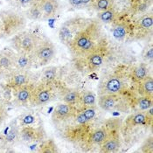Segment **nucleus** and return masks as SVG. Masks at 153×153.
I'll use <instances>...</instances> for the list:
<instances>
[{
    "mask_svg": "<svg viewBox=\"0 0 153 153\" xmlns=\"http://www.w3.org/2000/svg\"><path fill=\"white\" fill-rule=\"evenodd\" d=\"M23 14L26 18V19H29L32 21L42 20L41 0H38L32 5H30L26 10L24 11Z\"/></svg>",
    "mask_w": 153,
    "mask_h": 153,
    "instance_id": "23",
    "label": "nucleus"
},
{
    "mask_svg": "<svg viewBox=\"0 0 153 153\" xmlns=\"http://www.w3.org/2000/svg\"><path fill=\"white\" fill-rule=\"evenodd\" d=\"M108 134H109L108 130L103 126V127L97 128V129H94V130L89 131L86 139H87L88 143H89L93 145L100 146L106 140Z\"/></svg>",
    "mask_w": 153,
    "mask_h": 153,
    "instance_id": "22",
    "label": "nucleus"
},
{
    "mask_svg": "<svg viewBox=\"0 0 153 153\" xmlns=\"http://www.w3.org/2000/svg\"><path fill=\"white\" fill-rule=\"evenodd\" d=\"M40 40L41 38L35 32L23 30L12 36L11 44L16 53H33Z\"/></svg>",
    "mask_w": 153,
    "mask_h": 153,
    "instance_id": "5",
    "label": "nucleus"
},
{
    "mask_svg": "<svg viewBox=\"0 0 153 153\" xmlns=\"http://www.w3.org/2000/svg\"><path fill=\"white\" fill-rule=\"evenodd\" d=\"M149 75V68L145 63H141L135 67L130 73V78L136 84L142 82Z\"/></svg>",
    "mask_w": 153,
    "mask_h": 153,
    "instance_id": "24",
    "label": "nucleus"
},
{
    "mask_svg": "<svg viewBox=\"0 0 153 153\" xmlns=\"http://www.w3.org/2000/svg\"><path fill=\"white\" fill-rule=\"evenodd\" d=\"M68 3L75 9H84L91 7L92 0H68Z\"/></svg>",
    "mask_w": 153,
    "mask_h": 153,
    "instance_id": "35",
    "label": "nucleus"
},
{
    "mask_svg": "<svg viewBox=\"0 0 153 153\" xmlns=\"http://www.w3.org/2000/svg\"><path fill=\"white\" fill-rule=\"evenodd\" d=\"M121 143L117 131H110L106 140L100 145V152H117L120 149Z\"/></svg>",
    "mask_w": 153,
    "mask_h": 153,
    "instance_id": "20",
    "label": "nucleus"
},
{
    "mask_svg": "<svg viewBox=\"0 0 153 153\" xmlns=\"http://www.w3.org/2000/svg\"><path fill=\"white\" fill-rule=\"evenodd\" d=\"M111 24H113V36L117 40L123 41L128 39L129 38H134V27L135 21H130L129 19H125L123 16L117 18Z\"/></svg>",
    "mask_w": 153,
    "mask_h": 153,
    "instance_id": "9",
    "label": "nucleus"
},
{
    "mask_svg": "<svg viewBox=\"0 0 153 153\" xmlns=\"http://www.w3.org/2000/svg\"><path fill=\"white\" fill-rule=\"evenodd\" d=\"M47 138V134L43 126L28 125L20 127L19 142L25 143H39Z\"/></svg>",
    "mask_w": 153,
    "mask_h": 153,
    "instance_id": "11",
    "label": "nucleus"
},
{
    "mask_svg": "<svg viewBox=\"0 0 153 153\" xmlns=\"http://www.w3.org/2000/svg\"><path fill=\"white\" fill-rule=\"evenodd\" d=\"M16 52L10 49L0 51V77L6 76L14 69V58Z\"/></svg>",
    "mask_w": 153,
    "mask_h": 153,
    "instance_id": "18",
    "label": "nucleus"
},
{
    "mask_svg": "<svg viewBox=\"0 0 153 153\" xmlns=\"http://www.w3.org/2000/svg\"><path fill=\"white\" fill-rule=\"evenodd\" d=\"M95 104H96V97L93 92L88 91V90L80 91L79 107L95 106Z\"/></svg>",
    "mask_w": 153,
    "mask_h": 153,
    "instance_id": "27",
    "label": "nucleus"
},
{
    "mask_svg": "<svg viewBox=\"0 0 153 153\" xmlns=\"http://www.w3.org/2000/svg\"><path fill=\"white\" fill-rule=\"evenodd\" d=\"M121 126H122L121 121H118L117 119H109L104 124V127L108 130V132L118 131V129H120Z\"/></svg>",
    "mask_w": 153,
    "mask_h": 153,
    "instance_id": "36",
    "label": "nucleus"
},
{
    "mask_svg": "<svg viewBox=\"0 0 153 153\" xmlns=\"http://www.w3.org/2000/svg\"><path fill=\"white\" fill-rule=\"evenodd\" d=\"M5 79V86L12 90L24 86L28 83L34 82H33V75L31 71L19 70V69H13L6 76Z\"/></svg>",
    "mask_w": 153,
    "mask_h": 153,
    "instance_id": "10",
    "label": "nucleus"
},
{
    "mask_svg": "<svg viewBox=\"0 0 153 153\" xmlns=\"http://www.w3.org/2000/svg\"><path fill=\"white\" fill-rule=\"evenodd\" d=\"M152 14H145L135 21L134 38L136 39H145L152 33Z\"/></svg>",
    "mask_w": 153,
    "mask_h": 153,
    "instance_id": "12",
    "label": "nucleus"
},
{
    "mask_svg": "<svg viewBox=\"0 0 153 153\" xmlns=\"http://www.w3.org/2000/svg\"><path fill=\"white\" fill-rule=\"evenodd\" d=\"M142 58L144 60V62H152L153 58V46L151 43L150 45H147L142 53Z\"/></svg>",
    "mask_w": 153,
    "mask_h": 153,
    "instance_id": "37",
    "label": "nucleus"
},
{
    "mask_svg": "<svg viewBox=\"0 0 153 153\" xmlns=\"http://www.w3.org/2000/svg\"><path fill=\"white\" fill-rule=\"evenodd\" d=\"M103 36L101 22L98 19H91L68 47L73 58H79L88 53L98 45Z\"/></svg>",
    "mask_w": 153,
    "mask_h": 153,
    "instance_id": "1",
    "label": "nucleus"
},
{
    "mask_svg": "<svg viewBox=\"0 0 153 153\" xmlns=\"http://www.w3.org/2000/svg\"><path fill=\"white\" fill-rule=\"evenodd\" d=\"M124 87V80L123 75L114 72L105 75L98 87L99 95L106 94H120L122 93Z\"/></svg>",
    "mask_w": 153,
    "mask_h": 153,
    "instance_id": "7",
    "label": "nucleus"
},
{
    "mask_svg": "<svg viewBox=\"0 0 153 153\" xmlns=\"http://www.w3.org/2000/svg\"><path fill=\"white\" fill-rule=\"evenodd\" d=\"M59 4L58 0H41L42 20L53 18L58 12Z\"/></svg>",
    "mask_w": 153,
    "mask_h": 153,
    "instance_id": "21",
    "label": "nucleus"
},
{
    "mask_svg": "<svg viewBox=\"0 0 153 153\" xmlns=\"http://www.w3.org/2000/svg\"><path fill=\"white\" fill-rule=\"evenodd\" d=\"M76 110V107L67 104L62 102L53 109L52 114V121L56 126H59L73 117L75 115Z\"/></svg>",
    "mask_w": 153,
    "mask_h": 153,
    "instance_id": "15",
    "label": "nucleus"
},
{
    "mask_svg": "<svg viewBox=\"0 0 153 153\" xmlns=\"http://www.w3.org/2000/svg\"><path fill=\"white\" fill-rule=\"evenodd\" d=\"M56 54L54 44L47 38L41 39L33 52V55L38 67L48 65Z\"/></svg>",
    "mask_w": 153,
    "mask_h": 153,
    "instance_id": "8",
    "label": "nucleus"
},
{
    "mask_svg": "<svg viewBox=\"0 0 153 153\" xmlns=\"http://www.w3.org/2000/svg\"><path fill=\"white\" fill-rule=\"evenodd\" d=\"M138 93L141 96H148L153 98V79L152 76L148 75L142 82L137 83Z\"/></svg>",
    "mask_w": 153,
    "mask_h": 153,
    "instance_id": "26",
    "label": "nucleus"
},
{
    "mask_svg": "<svg viewBox=\"0 0 153 153\" xmlns=\"http://www.w3.org/2000/svg\"><path fill=\"white\" fill-rule=\"evenodd\" d=\"M37 148L36 152L39 153H56L59 152L55 142L53 139H45L39 143Z\"/></svg>",
    "mask_w": 153,
    "mask_h": 153,
    "instance_id": "28",
    "label": "nucleus"
},
{
    "mask_svg": "<svg viewBox=\"0 0 153 153\" xmlns=\"http://www.w3.org/2000/svg\"><path fill=\"white\" fill-rule=\"evenodd\" d=\"M61 100L67 104L78 108L80 102V91L75 89H66L61 91Z\"/></svg>",
    "mask_w": 153,
    "mask_h": 153,
    "instance_id": "25",
    "label": "nucleus"
},
{
    "mask_svg": "<svg viewBox=\"0 0 153 153\" xmlns=\"http://www.w3.org/2000/svg\"><path fill=\"white\" fill-rule=\"evenodd\" d=\"M109 43L105 35L96 47L82 57L75 58L74 62L77 68L87 73L98 70L104 63L109 53Z\"/></svg>",
    "mask_w": 153,
    "mask_h": 153,
    "instance_id": "2",
    "label": "nucleus"
},
{
    "mask_svg": "<svg viewBox=\"0 0 153 153\" xmlns=\"http://www.w3.org/2000/svg\"><path fill=\"white\" fill-rule=\"evenodd\" d=\"M56 82H49L40 80L33 88L31 106L39 107L49 103L55 95Z\"/></svg>",
    "mask_w": 153,
    "mask_h": 153,
    "instance_id": "6",
    "label": "nucleus"
},
{
    "mask_svg": "<svg viewBox=\"0 0 153 153\" xmlns=\"http://www.w3.org/2000/svg\"><path fill=\"white\" fill-rule=\"evenodd\" d=\"M27 19L23 13L14 10L0 12V39H6L16 35L25 30Z\"/></svg>",
    "mask_w": 153,
    "mask_h": 153,
    "instance_id": "3",
    "label": "nucleus"
},
{
    "mask_svg": "<svg viewBox=\"0 0 153 153\" xmlns=\"http://www.w3.org/2000/svg\"><path fill=\"white\" fill-rule=\"evenodd\" d=\"M34 85V82L28 83L13 89V103L18 107L31 106Z\"/></svg>",
    "mask_w": 153,
    "mask_h": 153,
    "instance_id": "13",
    "label": "nucleus"
},
{
    "mask_svg": "<svg viewBox=\"0 0 153 153\" xmlns=\"http://www.w3.org/2000/svg\"><path fill=\"white\" fill-rule=\"evenodd\" d=\"M136 106L137 108L138 111H146V110L152 108L153 106L152 97L140 95V97L137 98V100L136 102Z\"/></svg>",
    "mask_w": 153,
    "mask_h": 153,
    "instance_id": "32",
    "label": "nucleus"
},
{
    "mask_svg": "<svg viewBox=\"0 0 153 153\" xmlns=\"http://www.w3.org/2000/svg\"><path fill=\"white\" fill-rule=\"evenodd\" d=\"M90 20L91 19L84 17H74L65 21L59 29V41L67 47H68L78 33L89 23Z\"/></svg>",
    "mask_w": 153,
    "mask_h": 153,
    "instance_id": "4",
    "label": "nucleus"
},
{
    "mask_svg": "<svg viewBox=\"0 0 153 153\" xmlns=\"http://www.w3.org/2000/svg\"><path fill=\"white\" fill-rule=\"evenodd\" d=\"M36 116L33 115L31 113H27V114H24L21 117L17 120L18 123L19 125V127H23V126H28V125H33L36 123Z\"/></svg>",
    "mask_w": 153,
    "mask_h": 153,
    "instance_id": "34",
    "label": "nucleus"
},
{
    "mask_svg": "<svg viewBox=\"0 0 153 153\" xmlns=\"http://www.w3.org/2000/svg\"><path fill=\"white\" fill-rule=\"evenodd\" d=\"M140 152L143 153H153V137L150 136L145 139L141 147Z\"/></svg>",
    "mask_w": 153,
    "mask_h": 153,
    "instance_id": "38",
    "label": "nucleus"
},
{
    "mask_svg": "<svg viewBox=\"0 0 153 153\" xmlns=\"http://www.w3.org/2000/svg\"><path fill=\"white\" fill-rule=\"evenodd\" d=\"M37 66L33 53H16L14 58V68L31 71Z\"/></svg>",
    "mask_w": 153,
    "mask_h": 153,
    "instance_id": "17",
    "label": "nucleus"
},
{
    "mask_svg": "<svg viewBox=\"0 0 153 153\" xmlns=\"http://www.w3.org/2000/svg\"><path fill=\"white\" fill-rule=\"evenodd\" d=\"M97 19L102 22V23L105 24H111L115 19L117 16V12L116 11L115 7H111L108 10L102 11V12H97Z\"/></svg>",
    "mask_w": 153,
    "mask_h": 153,
    "instance_id": "29",
    "label": "nucleus"
},
{
    "mask_svg": "<svg viewBox=\"0 0 153 153\" xmlns=\"http://www.w3.org/2000/svg\"><path fill=\"white\" fill-rule=\"evenodd\" d=\"M114 7V0H92L91 8L97 12Z\"/></svg>",
    "mask_w": 153,
    "mask_h": 153,
    "instance_id": "31",
    "label": "nucleus"
},
{
    "mask_svg": "<svg viewBox=\"0 0 153 153\" xmlns=\"http://www.w3.org/2000/svg\"><path fill=\"white\" fill-rule=\"evenodd\" d=\"M19 132L20 127L18 121H13L6 129H4L3 133L0 134V143L4 147L10 148L19 142Z\"/></svg>",
    "mask_w": 153,
    "mask_h": 153,
    "instance_id": "16",
    "label": "nucleus"
},
{
    "mask_svg": "<svg viewBox=\"0 0 153 153\" xmlns=\"http://www.w3.org/2000/svg\"><path fill=\"white\" fill-rule=\"evenodd\" d=\"M8 117V112L4 104L0 101V126Z\"/></svg>",
    "mask_w": 153,
    "mask_h": 153,
    "instance_id": "39",
    "label": "nucleus"
},
{
    "mask_svg": "<svg viewBox=\"0 0 153 153\" xmlns=\"http://www.w3.org/2000/svg\"><path fill=\"white\" fill-rule=\"evenodd\" d=\"M58 68L56 67H48L43 69L41 73V79L42 81H46L49 82H56L57 76H58Z\"/></svg>",
    "mask_w": 153,
    "mask_h": 153,
    "instance_id": "30",
    "label": "nucleus"
},
{
    "mask_svg": "<svg viewBox=\"0 0 153 153\" xmlns=\"http://www.w3.org/2000/svg\"><path fill=\"white\" fill-rule=\"evenodd\" d=\"M122 97L120 94H101L98 97V106L102 110L111 111L121 106Z\"/></svg>",
    "mask_w": 153,
    "mask_h": 153,
    "instance_id": "19",
    "label": "nucleus"
},
{
    "mask_svg": "<svg viewBox=\"0 0 153 153\" xmlns=\"http://www.w3.org/2000/svg\"><path fill=\"white\" fill-rule=\"evenodd\" d=\"M38 0H6L9 5L13 7L15 10H26L30 5L35 3Z\"/></svg>",
    "mask_w": 153,
    "mask_h": 153,
    "instance_id": "33",
    "label": "nucleus"
},
{
    "mask_svg": "<svg viewBox=\"0 0 153 153\" xmlns=\"http://www.w3.org/2000/svg\"><path fill=\"white\" fill-rule=\"evenodd\" d=\"M152 123V108L146 111H137L126 118L123 127L128 130L140 125H151Z\"/></svg>",
    "mask_w": 153,
    "mask_h": 153,
    "instance_id": "14",
    "label": "nucleus"
}]
</instances>
